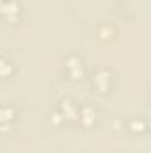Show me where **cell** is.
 Segmentation results:
<instances>
[{
	"instance_id": "cell-3",
	"label": "cell",
	"mask_w": 151,
	"mask_h": 153,
	"mask_svg": "<svg viewBox=\"0 0 151 153\" xmlns=\"http://www.w3.org/2000/svg\"><path fill=\"white\" fill-rule=\"evenodd\" d=\"M11 71H13L11 62L7 59H0V75H9Z\"/></svg>"
},
{
	"instance_id": "cell-2",
	"label": "cell",
	"mask_w": 151,
	"mask_h": 153,
	"mask_svg": "<svg viewBox=\"0 0 151 153\" xmlns=\"http://www.w3.org/2000/svg\"><path fill=\"white\" fill-rule=\"evenodd\" d=\"M14 117V111L11 109V107H0V123L2 121H11Z\"/></svg>"
},
{
	"instance_id": "cell-1",
	"label": "cell",
	"mask_w": 151,
	"mask_h": 153,
	"mask_svg": "<svg viewBox=\"0 0 151 153\" xmlns=\"http://www.w3.org/2000/svg\"><path fill=\"white\" fill-rule=\"evenodd\" d=\"M66 68H68V71L73 75V78H80L82 73H84V70H82V62H80L76 57H70V59H68Z\"/></svg>"
}]
</instances>
